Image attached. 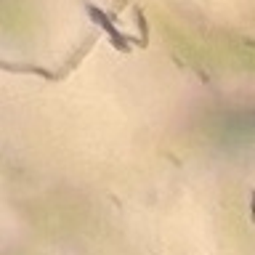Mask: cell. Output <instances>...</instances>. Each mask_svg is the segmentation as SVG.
<instances>
[{
    "instance_id": "cell-1",
    "label": "cell",
    "mask_w": 255,
    "mask_h": 255,
    "mask_svg": "<svg viewBox=\"0 0 255 255\" xmlns=\"http://www.w3.org/2000/svg\"><path fill=\"white\" fill-rule=\"evenodd\" d=\"M85 11H88V16H91V19L99 24V27L107 32V37H109V43L117 48V51H130V37L125 35V32H120L117 27H115V21H112V16L109 13H104L99 5H93V3H88L85 5Z\"/></svg>"
},
{
    "instance_id": "cell-2",
    "label": "cell",
    "mask_w": 255,
    "mask_h": 255,
    "mask_svg": "<svg viewBox=\"0 0 255 255\" xmlns=\"http://www.w3.org/2000/svg\"><path fill=\"white\" fill-rule=\"evenodd\" d=\"M250 221H255V191L250 194Z\"/></svg>"
}]
</instances>
